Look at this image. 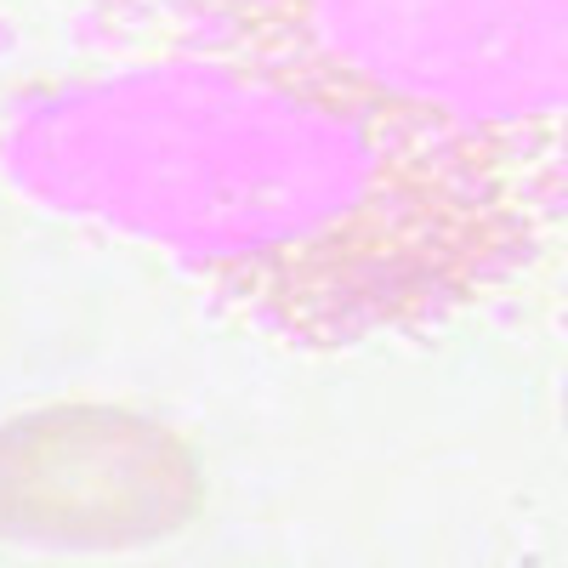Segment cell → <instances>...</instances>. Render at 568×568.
<instances>
[{"label": "cell", "instance_id": "obj_1", "mask_svg": "<svg viewBox=\"0 0 568 568\" xmlns=\"http://www.w3.org/2000/svg\"><path fill=\"white\" fill-rule=\"evenodd\" d=\"M200 500L194 460L160 426L114 409H58L0 433V529L40 540H142Z\"/></svg>", "mask_w": 568, "mask_h": 568}]
</instances>
